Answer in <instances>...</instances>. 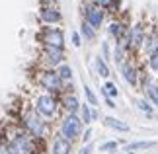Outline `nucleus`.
Wrapping results in <instances>:
<instances>
[{"mask_svg": "<svg viewBox=\"0 0 158 154\" xmlns=\"http://www.w3.org/2000/svg\"><path fill=\"white\" fill-rule=\"evenodd\" d=\"M22 121H23V129H26V133L31 135L35 140H41V139L47 137V121L35 111V109L27 111L26 115L22 117Z\"/></svg>", "mask_w": 158, "mask_h": 154, "instance_id": "1", "label": "nucleus"}, {"mask_svg": "<svg viewBox=\"0 0 158 154\" xmlns=\"http://www.w3.org/2000/svg\"><path fill=\"white\" fill-rule=\"evenodd\" d=\"M82 127H84V123L80 119V115L78 113H66L63 117V121H60V135L72 143V140L82 137Z\"/></svg>", "mask_w": 158, "mask_h": 154, "instance_id": "2", "label": "nucleus"}, {"mask_svg": "<svg viewBox=\"0 0 158 154\" xmlns=\"http://www.w3.org/2000/svg\"><path fill=\"white\" fill-rule=\"evenodd\" d=\"M33 109L37 111L43 119H51L59 111V102L53 94H39L33 102Z\"/></svg>", "mask_w": 158, "mask_h": 154, "instance_id": "3", "label": "nucleus"}, {"mask_svg": "<svg viewBox=\"0 0 158 154\" xmlns=\"http://www.w3.org/2000/svg\"><path fill=\"white\" fill-rule=\"evenodd\" d=\"M39 86L45 90V94H63V88H64V82L60 80V76L57 74L55 69H47L39 74Z\"/></svg>", "mask_w": 158, "mask_h": 154, "instance_id": "4", "label": "nucleus"}, {"mask_svg": "<svg viewBox=\"0 0 158 154\" xmlns=\"http://www.w3.org/2000/svg\"><path fill=\"white\" fill-rule=\"evenodd\" d=\"M8 146L12 154H35V139L31 135H27L26 131L14 135L10 139Z\"/></svg>", "mask_w": 158, "mask_h": 154, "instance_id": "5", "label": "nucleus"}, {"mask_svg": "<svg viewBox=\"0 0 158 154\" xmlns=\"http://www.w3.org/2000/svg\"><path fill=\"white\" fill-rule=\"evenodd\" d=\"M43 47H57V49H64V33L60 27H53V26H47L43 27V31L39 35Z\"/></svg>", "mask_w": 158, "mask_h": 154, "instance_id": "6", "label": "nucleus"}, {"mask_svg": "<svg viewBox=\"0 0 158 154\" xmlns=\"http://www.w3.org/2000/svg\"><path fill=\"white\" fill-rule=\"evenodd\" d=\"M144 37H147V27L143 22H137L129 27V53H137L143 49Z\"/></svg>", "mask_w": 158, "mask_h": 154, "instance_id": "7", "label": "nucleus"}, {"mask_svg": "<svg viewBox=\"0 0 158 154\" xmlns=\"http://www.w3.org/2000/svg\"><path fill=\"white\" fill-rule=\"evenodd\" d=\"M82 14H84V22H88L94 29H98L104 23V18H106L104 8H100L98 4H86L82 8Z\"/></svg>", "mask_w": 158, "mask_h": 154, "instance_id": "8", "label": "nucleus"}, {"mask_svg": "<svg viewBox=\"0 0 158 154\" xmlns=\"http://www.w3.org/2000/svg\"><path fill=\"white\" fill-rule=\"evenodd\" d=\"M119 70H121V76L125 78V82L133 86V88H137L139 82H141V74H139V66L135 63H131V60H125L123 65H119Z\"/></svg>", "mask_w": 158, "mask_h": 154, "instance_id": "9", "label": "nucleus"}, {"mask_svg": "<svg viewBox=\"0 0 158 154\" xmlns=\"http://www.w3.org/2000/svg\"><path fill=\"white\" fill-rule=\"evenodd\" d=\"M39 20L45 23V26H57V23L63 22V14L57 6H43L39 10Z\"/></svg>", "mask_w": 158, "mask_h": 154, "instance_id": "10", "label": "nucleus"}, {"mask_svg": "<svg viewBox=\"0 0 158 154\" xmlns=\"http://www.w3.org/2000/svg\"><path fill=\"white\" fill-rule=\"evenodd\" d=\"M43 60L47 65L55 69L64 63V49H57V47H43Z\"/></svg>", "mask_w": 158, "mask_h": 154, "instance_id": "11", "label": "nucleus"}, {"mask_svg": "<svg viewBox=\"0 0 158 154\" xmlns=\"http://www.w3.org/2000/svg\"><path fill=\"white\" fill-rule=\"evenodd\" d=\"M70 152H72V143L59 133L57 137H55V140H53L51 154H70Z\"/></svg>", "mask_w": 158, "mask_h": 154, "instance_id": "12", "label": "nucleus"}, {"mask_svg": "<svg viewBox=\"0 0 158 154\" xmlns=\"http://www.w3.org/2000/svg\"><path fill=\"white\" fill-rule=\"evenodd\" d=\"M60 103H63V107H64L66 113H80L82 103L78 102L76 94H63V98H60Z\"/></svg>", "mask_w": 158, "mask_h": 154, "instance_id": "13", "label": "nucleus"}, {"mask_svg": "<svg viewBox=\"0 0 158 154\" xmlns=\"http://www.w3.org/2000/svg\"><path fill=\"white\" fill-rule=\"evenodd\" d=\"M104 123H106V127L113 129V131H117V133H129L131 131V127L127 125L125 121L117 119V117H111V115H107L106 119H104Z\"/></svg>", "mask_w": 158, "mask_h": 154, "instance_id": "14", "label": "nucleus"}, {"mask_svg": "<svg viewBox=\"0 0 158 154\" xmlns=\"http://www.w3.org/2000/svg\"><path fill=\"white\" fill-rule=\"evenodd\" d=\"M154 49H158V33H156V29L154 31H147V37H144V43H143L141 51L144 55H150Z\"/></svg>", "mask_w": 158, "mask_h": 154, "instance_id": "15", "label": "nucleus"}, {"mask_svg": "<svg viewBox=\"0 0 158 154\" xmlns=\"http://www.w3.org/2000/svg\"><path fill=\"white\" fill-rule=\"evenodd\" d=\"M143 88H144V96H147V100L152 103L154 107H158V84L144 82V84H143Z\"/></svg>", "mask_w": 158, "mask_h": 154, "instance_id": "16", "label": "nucleus"}, {"mask_svg": "<svg viewBox=\"0 0 158 154\" xmlns=\"http://www.w3.org/2000/svg\"><path fill=\"white\" fill-rule=\"evenodd\" d=\"M80 119L84 125H92L94 123V107L90 106V103H82L80 107Z\"/></svg>", "mask_w": 158, "mask_h": 154, "instance_id": "17", "label": "nucleus"}, {"mask_svg": "<svg viewBox=\"0 0 158 154\" xmlns=\"http://www.w3.org/2000/svg\"><path fill=\"white\" fill-rule=\"evenodd\" d=\"M144 65H147L148 72H154V74H158V49H154L150 55H147V59H144Z\"/></svg>", "mask_w": 158, "mask_h": 154, "instance_id": "18", "label": "nucleus"}, {"mask_svg": "<svg viewBox=\"0 0 158 154\" xmlns=\"http://www.w3.org/2000/svg\"><path fill=\"white\" fill-rule=\"evenodd\" d=\"M154 143L152 140H135V143L127 144V152H135V150H148L152 148Z\"/></svg>", "mask_w": 158, "mask_h": 154, "instance_id": "19", "label": "nucleus"}, {"mask_svg": "<svg viewBox=\"0 0 158 154\" xmlns=\"http://www.w3.org/2000/svg\"><path fill=\"white\" fill-rule=\"evenodd\" d=\"M137 109H139V111H143L144 115H154V106H152V103H150L148 100H147V98H141V100H137Z\"/></svg>", "mask_w": 158, "mask_h": 154, "instance_id": "20", "label": "nucleus"}, {"mask_svg": "<svg viewBox=\"0 0 158 154\" xmlns=\"http://www.w3.org/2000/svg\"><path fill=\"white\" fill-rule=\"evenodd\" d=\"M96 70H98V74L102 78H109V66H107V60L104 57H96Z\"/></svg>", "mask_w": 158, "mask_h": 154, "instance_id": "21", "label": "nucleus"}, {"mask_svg": "<svg viewBox=\"0 0 158 154\" xmlns=\"http://www.w3.org/2000/svg\"><path fill=\"white\" fill-rule=\"evenodd\" d=\"M80 35H82V37L86 39V41H94V39H96V29H94L92 26H90L88 22H84V20H82V26H80Z\"/></svg>", "mask_w": 158, "mask_h": 154, "instance_id": "22", "label": "nucleus"}, {"mask_svg": "<svg viewBox=\"0 0 158 154\" xmlns=\"http://www.w3.org/2000/svg\"><path fill=\"white\" fill-rule=\"evenodd\" d=\"M102 94H104V98H117L119 96V90H117V86H115L111 80H107V82L104 84V88H102Z\"/></svg>", "mask_w": 158, "mask_h": 154, "instance_id": "23", "label": "nucleus"}, {"mask_svg": "<svg viewBox=\"0 0 158 154\" xmlns=\"http://www.w3.org/2000/svg\"><path fill=\"white\" fill-rule=\"evenodd\" d=\"M57 74L60 76V80H63V82L66 84V82H70V80H72V69H70V66L69 65H60L59 66V69H57Z\"/></svg>", "mask_w": 158, "mask_h": 154, "instance_id": "24", "label": "nucleus"}, {"mask_svg": "<svg viewBox=\"0 0 158 154\" xmlns=\"http://www.w3.org/2000/svg\"><path fill=\"white\" fill-rule=\"evenodd\" d=\"M117 148H119V143H115V140H107V143H104L100 146V152L111 154V152H117Z\"/></svg>", "mask_w": 158, "mask_h": 154, "instance_id": "25", "label": "nucleus"}, {"mask_svg": "<svg viewBox=\"0 0 158 154\" xmlns=\"http://www.w3.org/2000/svg\"><path fill=\"white\" fill-rule=\"evenodd\" d=\"M84 94H86V100H88V103H90L92 107L98 106V98H96V94L92 92V88H90V86H84Z\"/></svg>", "mask_w": 158, "mask_h": 154, "instance_id": "26", "label": "nucleus"}, {"mask_svg": "<svg viewBox=\"0 0 158 154\" xmlns=\"http://www.w3.org/2000/svg\"><path fill=\"white\" fill-rule=\"evenodd\" d=\"M94 4H98L100 8H104V10H109V8H113V6H117L119 0H94Z\"/></svg>", "mask_w": 158, "mask_h": 154, "instance_id": "27", "label": "nucleus"}, {"mask_svg": "<svg viewBox=\"0 0 158 154\" xmlns=\"http://www.w3.org/2000/svg\"><path fill=\"white\" fill-rule=\"evenodd\" d=\"M72 45H74V47H80L82 45V37H80V33H78V31L72 33Z\"/></svg>", "mask_w": 158, "mask_h": 154, "instance_id": "28", "label": "nucleus"}, {"mask_svg": "<svg viewBox=\"0 0 158 154\" xmlns=\"http://www.w3.org/2000/svg\"><path fill=\"white\" fill-rule=\"evenodd\" d=\"M90 139H92V129H86L84 135H82V140L84 143H90Z\"/></svg>", "mask_w": 158, "mask_h": 154, "instance_id": "29", "label": "nucleus"}, {"mask_svg": "<svg viewBox=\"0 0 158 154\" xmlns=\"http://www.w3.org/2000/svg\"><path fill=\"white\" fill-rule=\"evenodd\" d=\"M0 154H12V152H10L8 143H2V144H0Z\"/></svg>", "mask_w": 158, "mask_h": 154, "instance_id": "30", "label": "nucleus"}, {"mask_svg": "<svg viewBox=\"0 0 158 154\" xmlns=\"http://www.w3.org/2000/svg\"><path fill=\"white\" fill-rule=\"evenodd\" d=\"M92 150H94V144H86V146H84V148H82V154H92Z\"/></svg>", "mask_w": 158, "mask_h": 154, "instance_id": "31", "label": "nucleus"}, {"mask_svg": "<svg viewBox=\"0 0 158 154\" xmlns=\"http://www.w3.org/2000/svg\"><path fill=\"white\" fill-rule=\"evenodd\" d=\"M102 51H104V59H109V47H107V43L102 45Z\"/></svg>", "mask_w": 158, "mask_h": 154, "instance_id": "32", "label": "nucleus"}, {"mask_svg": "<svg viewBox=\"0 0 158 154\" xmlns=\"http://www.w3.org/2000/svg\"><path fill=\"white\" fill-rule=\"evenodd\" d=\"M106 106H107V107H111V109L117 107V106H115V102L111 100V98H106Z\"/></svg>", "mask_w": 158, "mask_h": 154, "instance_id": "33", "label": "nucleus"}, {"mask_svg": "<svg viewBox=\"0 0 158 154\" xmlns=\"http://www.w3.org/2000/svg\"><path fill=\"white\" fill-rule=\"evenodd\" d=\"M127 154H135V152H127Z\"/></svg>", "mask_w": 158, "mask_h": 154, "instance_id": "34", "label": "nucleus"}]
</instances>
